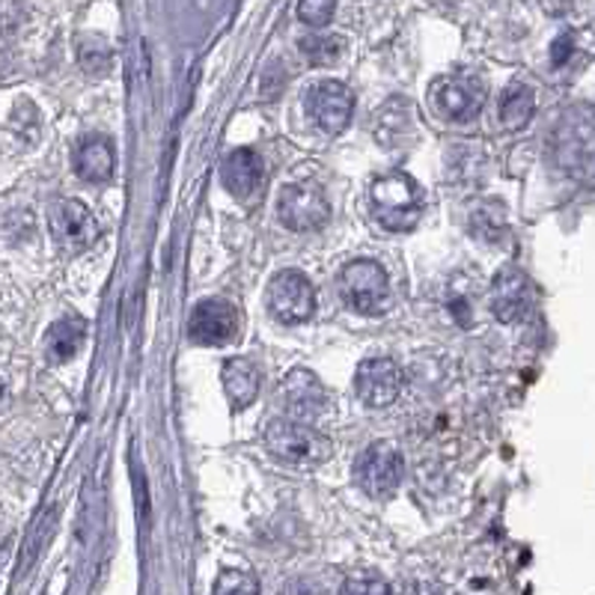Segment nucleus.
Here are the masks:
<instances>
[{
  "instance_id": "4be33fe9",
  "label": "nucleus",
  "mask_w": 595,
  "mask_h": 595,
  "mask_svg": "<svg viewBox=\"0 0 595 595\" xmlns=\"http://www.w3.org/2000/svg\"><path fill=\"white\" fill-rule=\"evenodd\" d=\"M337 0H298V19L310 28H325L333 15Z\"/></svg>"
},
{
  "instance_id": "0eeeda50",
  "label": "nucleus",
  "mask_w": 595,
  "mask_h": 595,
  "mask_svg": "<svg viewBox=\"0 0 595 595\" xmlns=\"http://www.w3.org/2000/svg\"><path fill=\"white\" fill-rule=\"evenodd\" d=\"M268 310L284 325H301L316 312V289L301 272H280L268 286Z\"/></svg>"
},
{
  "instance_id": "7ed1b4c3",
  "label": "nucleus",
  "mask_w": 595,
  "mask_h": 595,
  "mask_svg": "<svg viewBox=\"0 0 595 595\" xmlns=\"http://www.w3.org/2000/svg\"><path fill=\"white\" fill-rule=\"evenodd\" d=\"M340 293L352 310L363 316H379L391 298V280L387 272L372 259H354L340 272Z\"/></svg>"
},
{
  "instance_id": "6e6552de",
  "label": "nucleus",
  "mask_w": 595,
  "mask_h": 595,
  "mask_svg": "<svg viewBox=\"0 0 595 595\" xmlns=\"http://www.w3.org/2000/svg\"><path fill=\"white\" fill-rule=\"evenodd\" d=\"M432 105L438 108L453 123H470L479 117L482 102H486V87L479 84V78H468V75H449L432 84L429 89Z\"/></svg>"
},
{
  "instance_id": "5701e85b",
  "label": "nucleus",
  "mask_w": 595,
  "mask_h": 595,
  "mask_svg": "<svg viewBox=\"0 0 595 595\" xmlns=\"http://www.w3.org/2000/svg\"><path fill=\"white\" fill-rule=\"evenodd\" d=\"M391 586L384 584V581H379V577H361L354 575L352 581H346V586H342V593H363V595H381L387 593Z\"/></svg>"
},
{
  "instance_id": "9d476101",
  "label": "nucleus",
  "mask_w": 595,
  "mask_h": 595,
  "mask_svg": "<svg viewBox=\"0 0 595 595\" xmlns=\"http://www.w3.org/2000/svg\"><path fill=\"white\" fill-rule=\"evenodd\" d=\"M280 405L293 419H319L331 405L319 375L310 370H293L280 381Z\"/></svg>"
},
{
  "instance_id": "2eb2a0df",
  "label": "nucleus",
  "mask_w": 595,
  "mask_h": 595,
  "mask_svg": "<svg viewBox=\"0 0 595 595\" xmlns=\"http://www.w3.org/2000/svg\"><path fill=\"white\" fill-rule=\"evenodd\" d=\"M87 340V322L81 316H63L49 328L45 337V352L51 363H68L81 352V346Z\"/></svg>"
},
{
  "instance_id": "f257e3e1",
  "label": "nucleus",
  "mask_w": 595,
  "mask_h": 595,
  "mask_svg": "<svg viewBox=\"0 0 595 595\" xmlns=\"http://www.w3.org/2000/svg\"><path fill=\"white\" fill-rule=\"evenodd\" d=\"M263 444L274 459L295 465V468H319L333 456V444L328 435L307 426L304 419L277 417L265 423Z\"/></svg>"
},
{
  "instance_id": "423d86ee",
  "label": "nucleus",
  "mask_w": 595,
  "mask_h": 595,
  "mask_svg": "<svg viewBox=\"0 0 595 595\" xmlns=\"http://www.w3.org/2000/svg\"><path fill=\"white\" fill-rule=\"evenodd\" d=\"M277 217L293 233H312V230L328 224L331 203L325 200V194L316 185L295 182V185H286L277 196Z\"/></svg>"
},
{
  "instance_id": "ddd939ff",
  "label": "nucleus",
  "mask_w": 595,
  "mask_h": 595,
  "mask_svg": "<svg viewBox=\"0 0 595 595\" xmlns=\"http://www.w3.org/2000/svg\"><path fill=\"white\" fill-rule=\"evenodd\" d=\"M533 310V284L518 268H507L491 284V312L498 322L516 325Z\"/></svg>"
},
{
  "instance_id": "f03ea898",
  "label": "nucleus",
  "mask_w": 595,
  "mask_h": 595,
  "mask_svg": "<svg viewBox=\"0 0 595 595\" xmlns=\"http://www.w3.org/2000/svg\"><path fill=\"white\" fill-rule=\"evenodd\" d=\"M372 212L379 224L393 233L414 230L423 212V191L405 173H387L372 182Z\"/></svg>"
},
{
  "instance_id": "4468645a",
  "label": "nucleus",
  "mask_w": 595,
  "mask_h": 595,
  "mask_svg": "<svg viewBox=\"0 0 595 595\" xmlns=\"http://www.w3.org/2000/svg\"><path fill=\"white\" fill-rule=\"evenodd\" d=\"M224 185L242 203L256 200L265 185V161L259 158V152H254V149H235L224 164Z\"/></svg>"
},
{
  "instance_id": "aec40b11",
  "label": "nucleus",
  "mask_w": 595,
  "mask_h": 595,
  "mask_svg": "<svg viewBox=\"0 0 595 595\" xmlns=\"http://www.w3.org/2000/svg\"><path fill=\"white\" fill-rule=\"evenodd\" d=\"M78 60H81V68L87 72L89 78H105V75L110 72V51L105 42H96V40L84 42L78 51Z\"/></svg>"
},
{
  "instance_id": "f3484780",
  "label": "nucleus",
  "mask_w": 595,
  "mask_h": 595,
  "mask_svg": "<svg viewBox=\"0 0 595 595\" xmlns=\"http://www.w3.org/2000/svg\"><path fill=\"white\" fill-rule=\"evenodd\" d=\"M75 173L84 182H108L114 177V147L105 137H89L75 152Z\"/></svg>"
},
{
  "instance_id": "b1692460",
  "label": "nucleus",
  "mask_w": 595,
  "mask_h": 595,
  "mask_svg": "<svg viewBox=\"0 0 595 595\" xmlns=\"http://www.w3.org/2000/svg\"><path fill=\"white\" fill-rule=\"evenodd\" d=\"M569 49H572V36H560V40L554 42V49H551V60H554V66H563L569 60Z\"/></svg>"
},
{
  "instance_id": "a211bd4d",
  "label": "nucleus",
  "mask_w": 595,
  "mask_h": 595,
  "mask_svg": "<svg viewBox=\"0 0 595 595\" xmlns=\"http://www.w3.org/2000/svg\"><path fill=\"white\" fill-rule=\"evenodd\" d=\"M533 110H536V96H533V89L524 87V84H512L507 89V96L500 102V123L507 128H524L528 126V119L533 117Z\"/></svg>"
},
{
  "instance_id": "1a4fd4ad",
  "label": "nucleus",
  "mask_w": 595,
  "mask_h": 595,
  "mask_svg": "<svg viewBox=\"0 0 595 595\" xmlns=\"http://www.w3.org/2000/svg\"><path fill=\"white\" fill-rule=\"evenodd\" d=\"M307 114L328 135H342L354 114L352 89L340 81H319L307 89Z\"/></svg>"
},
{
  "instance_id": "6ab92c4d",
  "label": "nucleus",
  "mask_w": 595,
  "mask_h": 595,
  "mask_svg": "<svg viewBox=\"0 0 595 595\" xmlns=\"http://www.w3.org/2000/svg\"><path fill=\"white\" fill-rule=\"evenodd\" d=\"M298 49H301L304 60L312 63V66H333L342 57L346 42L340 36H319V33H312V36H304Z\"/></svg>"
},
{
  "instance_id": "393cba45",
  "label": "nucleus",
  "mask_w": 595,
  "mask_h": 595,
  "mask_svg": "<svg viewBox=\"0 0 595 595\" xmlns=\"http://www.w3.org/2000/svg\"><path fill=\"white\" fill-rule=\"evenodd\" d=\"M7 400V384H3V381H0V402Z\"/></svg>"
},
{
  "instance_id": "20e7f679",
  "label": "nucleus",
  "mask_w": 595,
  "mask_h": 595,
  "mask_svg": "<svg viewBox=\"0 0 595 595\" xmlns=\"http://www.w3.org/2000/svg\"><path fill=\"white\" fill-rule=\"evenodd\" d=\"M402 477H405V459H402L400 447H393L387 440H375L354 465L358 486L375 500L393 498L396 488L402 486Z\"/></svg>"
},
{
  "instance_id": "9b49d317",
  "label": "nucleus",
  "mask_w": 595,
  "mask_h": 595,
  "mask_svg": "<svg viewBox=\"0 0 595 595\" xmlns=\"http://www.w3.org/2000/svg\"><path fill=\"white\" fill-rule=\"evenodd\" d=\"M402 391L400 366L387 358H372L363 361L354 372V393L366 408H387L396 402Z\"/></svg>"
},
{
  "instance_id": "412c9836",
  "label": "nucleus",
  "mask_w": 595,
  "mask_h": 595,
  "mask_svg": "<svg viewBox=\"0 0 595 595\" xmlns=\"http://www.w3.org/2000/svg\"><path fill=\"white\" fill-rule=\"evenodd\" d=\"M217 595H256L259 593V581L247 572H224L215 584Z\"/></svg>"
},
{
  "instance_id": "f8f14e48",
  "label": "nucleus",
  "mask_w": 595,
  "mask_h": 595,
  "mask_svg": "<svg viewBox=\"0 0 595 595\" xmlns=\"http://www.w3.org/2000/svg\"><path fill=\"white\" fill-rule=\"evenodd\" d=\"M188 333L200 346H226L238 333V312L233 304L221 301V298L200 301L191 312Z\"/></svg>"
},
{
  "instance_id": "39448f33",
  "label": "nucleus",
  "mask_w": 595,
  "mask_h": 595,
  "mask_svg": "<svg viewBox=\"0 0 595 595\" xmlns=\"http://www.w3.org/2000/svg\"><path fill=\"white\" fill-rule=\"evenodd\" d=\"M49 230L66 254H84L98 242V224L81 200H54L49 209Z\"/></svg>"
},
{
  "instance_id": "dca6fc26",
  "label": "nucleus",
  "mask_w": 595,
  "mask_h": 595,
  "mask_svg": "<svg viewBox=\"0 0 595 595\" xmlns=\"http://www.w3.org/2000/svg\"><path fill=\"white\" fill-rule=\"evenodd\" d=\"M221 375H224L226 396H230L235 408L254 405V400L259 396V384H263V375H259L254 363L244 361V358H230Z\"/></svg>"
}]
</instances>
